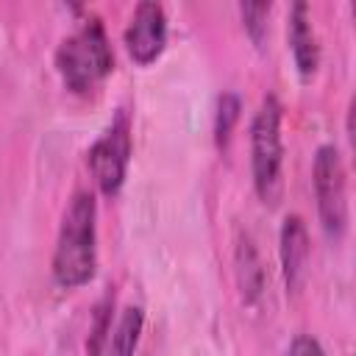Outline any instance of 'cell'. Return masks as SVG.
Here are the masks:
<instances>
[{"label": "cell", "mask_w": 356, "mask_h": 356, "mask_svg": "<svg viewBox=\"0 0 356 356\" xmlns=\"http://www.w3.org/2000/svg\"><path fill=\"white\" fill-rule=\"evenodd\" d=\"M97 273V203L89 189H78L58 225L53 250V281L61 289H78Z\"/></svg>", "instance_id": "6da1fadb"}, {"label": "cell", "mask_w": 356, "mask_h": 356, "mask_svg": "<svg viewBox=\"0 0 356 356\" xmlns=\"http://www.w3.org/2000/svg\"><path fill=\"white\" fill-rule=\"evenodd\" d=\"M239 111H242V103L234 92H222L217 97V111H214V145L217 150H228L231 145V136H234V125L239 120Z\"/></svg>", "instance_id": "8fae6325"}, {"label": "cell", "mask_w": 356, "mask_h": 356, "mask_svg": "<svg viewBox=\"0 0 356 356\" xmlns=\"http://www.w3.org/2000/svg\"><path fill=\"white\" fill-rule=\"evenodd\" d=\"M236 273H239V286H242V298L248 303H253L261 292L264 284V270L259 261V253L253 248L250 239H239L236 245Z\"/></svg>", "instance_id": "30bf717a"}, {"label": "cell", "mask_w": 356, "mask_h": 356, "mask_svg": "<svg viewBox=\"0 0 356 356\" xmlns=\"http://www.w3.org/2000/svg\"><path fill=\"white\" fill-rule=\"evenodd\" d=\"M286 356H325V350H323V345H320L314 337H309V334H298V337L289 342Z\"/></svg>", "instance_id": "5bb4252c"}, {"label": "cell", "mask_w": 356, "mask_h": 356, "mask_svg": "<svg viewBox=\"0 0 356 356\" xmlns=\"http://www.w3.org/2000/svg\"><path fill=\"white\" fill-rule=\"evenodd\" d=\"M122 42H125V50L128 56L136 61V64H153L164 44H167V14H164V6L156 3V0H142L136 3L131 19H128V28L122 33Z\"/></svg>", "instance_id": "8992f818"}, {"label": "cell", "mask_w": 356, "mask_h": 356, "mask_svg": "<svg viewBox=\"0 0 356 356\" xmlns=\"http://www.w3.org/2000/svg\"><path fill=\"white\" fill-rule=\"evenodd\" d=\"M56 70L61 83L75 95H89L114 70V53L100 17L89 14L56 47Z\"/></svg>", "instance_id": "7a4b0ae2"}, {"label": "cell", "mask_w": 356, "mask_h": 356, "mask_svg": "<svg viewBox=\"0 0 356 356\" xmlns=\"http://www.w3.org/2000/svg\"><path fill=\"white\" fill-rule=\"evenodd\" d=\"M142 325H145L142 306H125V309H120V314L111 323V331H108L103 356H134L136 353V345H139Z\"/></svg>", "instance_id": "9c48e42d"}, {"label": "cell", "mask_w": 356, "mask_h": 356, "mask_svg": "<svg viewBox=\"0 0 356 356\" xmlns=\"http://www.w3.org/2000/svg\"><path fill=\"white\" fill-rule=\"evenodd\" d=\"M309 231L300 214H289L281 222L278 234V256H281V273L286 292H300L306 284V270H309Z\"/></svg>", "instance_id": "52a82bcc"}, {"label": "cell", "mask_w": 356, "mask_h": 356, "mask_svg": "<svg viewBox=\"0 0 356 356\" xmlns=\"http://www.w3.org/2000/svg\"><path fill=\"white\" fill-rule=\"evenodd\" d=\"M128 161H131V120L120 108L117 117L108 122V128L86 150L89 172L106 197H114L122 189Z\"/></svg>", "instance_id": "5b68a950"}, {"label": "cell", "mask_w": 356, "mask_h": 356, "mask_svg": "<svg viewBox=\"0 0 356 356\" xmlns=\"http://www.w3.org/2000/svg\"><path fill=\"white\" fill-rule=\"evenodd\" d=\"M270 3H242L239 14H242V25L248 31V36L253 39L256 47H264L267 42V17H270Z\"/></svg>", "instance_id": "4fadbf2b"}, {"label": "cell", "mask_w": 356, "mask_h": 356, "mask_svg": "<svg viewBox=\"0 0 356 356\" xmlns=\"http://www.w3.org/2000/svg\"><path fill=\"white\" fill-rule=\"evenodd\" d=\"M111 323H114V295H106L95 306V317H92L89 337H86V356H103Z\"/></svg>", "instance_id": "7c38bea8"}, {"label": "cell", "mask_w": 356, "mask_h": 356, "mask_svg": "<svg viewBox=\"0 0 356 356\" xmlns=\"http://www.w3.org/2000/svg\"><path fill=\"white\" fill-rule=\"evenodd\" d=\"M284 108L275 95H264L250 120V167L253 186L264 206H278L284 197Z\"/></svg>", "instance_id": "3957f363"}, {"label": "cell", "mask_w": 356, "mask_h": 356, "mask_svg": "<svg viewBox=\"0 0 356 356\" xmlns=\"http://www.w3.org/2000/svg\"><path fill=\"white\" fill-rule=\"evenodd\" d=\"M286 36H289V50L295 58V70L300 81H312L320 67V39L312 22V11L303 0L292 3L289 8V22H286Z\"/></svg>", "instance_id": "ba28073f"}, {"label": "cell", "mask_w": 356, "mask_h": 356, "mask_svg": "<svg viewBox=\"0 0 356 356\" xmlns=\"http://www.w3.org/2000/svg\"><path fill=\"white\" fill-rule=\"evenodd\" d=\"M312 186L325 236L339 242L348 231V178L337 145H320L312 161Z\"/></svg>", "instance_id": "277c9868"}]
</instances>
